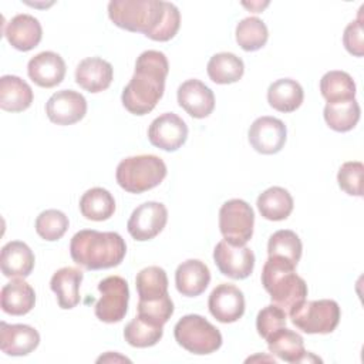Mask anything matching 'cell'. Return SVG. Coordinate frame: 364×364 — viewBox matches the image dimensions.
Returning <instances> with one entry per match:
<instances>
[{"label":"cell","mask_w":364,"mask_h":364,"mask_svg":"<svg viewBox=\"0 0 364 364\" xmlns=\"http://www.w3.org/2000/svg\"><path fill=\"white\" fill-rule=\"evenodd\" d=\"M266 341L270 354L286 363H303L307 361L310 355V353L304 350L303 337L286 326L273 331Z\"/></svg>","instance_id":"obj_21"},{"label":"cell","mask_w":364,"mask_h":364,"mask_svg":"<svg viewBox=\"0 0 364 364\" xmlns=\"http://www.w3.org/2000/svg\"><path fill=\"white\" fill-rule=\"evenodd\" d=\"M304 100L301 85L291 78H280L270 84L267 90V101L272 108L280 112L296 111Z\"/></svg>","instance_id":"obj_27"},{"label":"cell","mask_w":364,"mask_h":364,"mask_svg":"<svg viewBox=\"0 0 364 364\" xmlns=\"http://www.w3.org/2000/svg\"><path fill=\"white\" fill-rule=\"evenodd\" d=\"M364 165L358 161L344 162L337 173L338 186L351 196H363Z\"/></svg>","instance_id":"obj_39"},{"label":"cell","mask_w":364,"mask_h":364,"mask_svg":"<svg viewBox=\"0 0 364 364\" xmlns=\"http://www.w3.org/2000/svg\"><path fill=\"white\" fill-rule=\"evenodd\" d=\"M84 273L77 267H61L58 269L51 280L50 287L57 296L58 306L64 310H70L80 303V284Z\"/></svg>","instance_id":"obj_24"},{"label":"cell","mask_w":364,"mask_h":364,"mask_svg":"<svg viewBox=\"0 0 364 364\" xmlns=\"http://www.w3.org/2000/svg\"><path fill=\"white\" fill-rule=\"evenodd\" d=\"M101 293L95 303V316L104 323H118L128 311L129 289L125 279L121 276H108L98 283Z\"/></svg>","instance_id":"obj_9"},{"label":"cell","mask_w":364,"mask_h":364,"mask_svg":"<svg viewBox=\"0 0 364 364\" xmlns=\"http://www.w3.org/2000/svg\"><path fill=\"white\" fill-rule=\"evenodd\" d=\"M210 314L220 323H235L245 313V296L230 283L216 286L208 300Z\"/></svg>","instance_id":"obj_15"},{"label":"cell","mask_w":364,"mask_h":364,"mask_svg":"<svg viewBox=\"0 0 364 364\" xmlns=\"http://www.w3.org/2000/svg\"><path fill=\"white\" fill-rule=\"evenodd\" d=\"M34 262V253L24 242L11 240L1 247L0 267L6 277L24 279L30 276Z\"/></svg>","instance_id":"obj_23"},{"label":"cell","mask_w":364,"mask_h":364,"mask_svg":"<svg viewBox=\"0 0 364 364\" xmlns=\"http://www.w3.org/2000/svg\"><path fill=\"white\" fill-rule=\"evenodd\" d=\"M1 310L11 316H23L36 304L34 289L20 277L4 284L0 293Z\"/></svg>","instance_id":"obj_25"},{"label":"cell","mask_w":364,"mask_h":364,"mask_svg":"<svg viewBox=\"0 0 364 364\" xmlns=\"http://www.w3.org/2000/svg\"><path fill=\"white\" fill-rule=\"evenodd\" d=\"M27 73L30 80L38 87L51 88L64 80L65 63L60 54L54 51H43L30 58Z\"/></svg>","instance_id":"obj_18"},{"label":"cell","mask_w":364,"mask_h":364,"mask_svg":"<svg viewBox=\"0 0 364 364\" xmlns=\"http://www.w3.org/2000/svg\"><path fill=\"white\" fill-rule=\"evenodd\" d=\"M176 343L192 354H210L220 348L222 334L199 314L183 316L173 327Z\"/></svg>","instance_id":"obj_6"},{"label":"cell","mask_w":364,"mask_h":364,"mask_svg":"<svg viewBox=\"0 0 364 364\" xmlns=\"http://www.w3.org/2000/svg\"><path fill=\"white\" fill-rule=\"evenodd\" d=\"M340 314V306L330 299L304 300L289 313L291 323L307 334L333 333L338 326Z\"/></svg>","instance_id":"obj_7"},{"label":"cell","mask_w":364,"mask_h":364,"mask_svg":"<svg viewBox=\"0 0 364 364\" xmlns=\"http://www.w3.org/2000/svg\"><path fill=\"white\" fill-rule=\"evenodd\" d=\"M166 176V165L156 155H135L122 159L115 172L118 185L129 193H142L158 186Z\"/></svg>","instance_id":"obj_5"},{"label":"cell","mask_w":364,"mask_h":364,"mask_svg":"<svg viewBox=\"0 0 364 364\" xmlns=\"http://www.w3.org/2000/svg\"><path fill=\"white\" fill-rule=\"evenodd\" d=\"M173 314V303L169 294L154 299L138 301V316L158 326H164Z\"/></svg>","instance_id":"obj_38"},{"label":"cell","mask_w":364,"mask_h":364,"mask_svg":"<svg viewBox=\"0 0 364 364\" xmlns=\"http://www.w3.org/2000/svg\"><path fill=\"white\" fill-rule=\"evenodd\" d=\"M178 104L193 118H206L215 108L213 91L196 78L186 80L178 88Z\"/></svg>","instance_id":"obj_16"},{"label":"cell","mask_w":364,"mask_h":364,"mask_svg":"<svg viewBox=\"0 0 364 364\" xmlns=\"http://www.w3.org/2000/svg\"><path fill=\"white\" fill-rule=\"evenodd\" d=\"M68 218L57 209H47L36 219V232L44 240L54 242L64 236L68 229Z\"/></svg>","instance_id":"obj_37"},{"label":"cell","mask_w":364,"mask_h":364,"mask_svg":"<svg viewBox=\"0 0 364 364\" xmlns=\"http://www.w3.org/2000/svg\"><path fill=\"white\" fill-rule=\"evenodd\" d=\"M255 213L252 206L242 199L225 202L219 210V229L225 240L233 246H245L252 235Z\"/></svg>","instance_id":"obj_8"},{"label":"cell","mask_w":364,"mask_h":364,"mask_svg":"<svg viewBox=\"0 0 364 364\" xmlns=\"http://www.w3.org/2000/svg\"><path fill=\"white\" fill-rule=\"evenodd\" d=\"M249 142L255 151L273 155L282 151L287 138L284 122L274 117H260L249 128Z\"/></svg>","instance_id":"obj_13"},{"label":"cell","mask_w":364,"mask_h":364,"mask_svg":"<svg viewBox=\"0 0 364 364\" xmlns=\"http://www.w3.org/2000/svg\"><path fill=\"white\" fill-rule=\"evenodd\" d=\"M303 245L300 237L289 229H282L274 232L267 243V253L270 257L284 259L294 266H297L301 257Z\"/></svg>","instance_id":"obj_34"},{"label":"cell","mask_w":364,"mask_h":364,"mask_svg":"<svg viewBox=\"0 0 364 364\" xmlns=\"http://www.w3.org/2000/svg\"><path fill=\"white\" fill-rule=\"evenodd\" d=\"M188 138V125L185 121L173 114L165 112L156 117L148 128L149 142L164 151L172 152L179 149Z\"/></svg>","instance_id":"obj_12"},{"label":"cell","mask_w":364,"mask_h":364,"mask_svg":"<svg viewBox=\"0 0 364 364\" xmlns=\"http://www.w3.org/2000/svg\"><path fill=\"white\" fill-rule=\"evenodd\" d=\"M40 344L38 331L27 324L0 323V350L13 357L27 355Z\"/></svg>","instance_id":"obj_17"},{"label":"cell","mask_w":364,"mask_h":364,"mask_svg":"<svg viewBox=\"0 0 364 364\" xmlns=\"http://www.w3.org/2000/svg\"><path fill=\"white\" fill-rule=\"evenodd\" d=\"M296 266L280 257L266 260L262 270V284L270 294L273 304L287 314L307 297V284L294 272Z\"/></svg>","instance_id":"obj_4"},{"label":"cell","mask_w":364,"mask_h":364,"mask_svg":"<svg viewBox=\"0 0 364 364\" xmlns=\"http://www.w3.org/2000/svg\"><path fill=\"white\" fill-rule=\"evenodd\" d=\"M287 320V313L280 309L276 304H269L263 307L256 317V330L260 337L264 340L277 328L286 326Z\"/></svg>","instance_id":"obj_40"},{"label":"cell","mask_w":364,"mask_h":364,"mask_svg":"<svg viewBox=\"0 0 364 364\" xmlns=\"http://www.w3.org/2000/svg\"><path fill=\"white\" fill-rule=\"evenodd\" d=\"M112 65L100 57L84 58L75 68V82L92 94L107 90L112 82Z\"/></svg>","instance_id":"obj_20"},{"label":"cell","mask_w":364,"mask_h":364,"mask_svg":"<svg viewBox=\"0 0 364 364\" xmlns=\"http://www.w3.org/2000/svg\"><path fill=\"white\" fill-rule=\"evenodd\" d=\"M206 71L213 82L232 84L243 77L245 64L233 53H218L210 57Z\"/></svg>","instance_id":"obj_30"},{"label":"cell","mask_w":364,"mask_h":364,"mask_svg":"<svg viewBox=\"0 0 364 364\" xmlns=\"http://www.w3.org/2000/svg\"><path fill=\"white\" fill-rule=\"evenodd\" d=\"M108 16L119 28L142 33L154 41L173 38L181 26L178 7L161 0H112Z\"/></svg>","instance_id":"obj_1"},{"label":"cell","mask_w":364,"mask_h":364,"mask_svg":"<svg viewBox=\"0 0 364 364\" xmlns=\"http://www.w3.org/2000/svg\"><path fill=\"white\" fill-rule=\"evenodd\" d=\"M46 114L57 125L75 124L87 114V100L82 94L73 90L57 91L48 98Z\"/></svg>","instance_id":"obj_14"},{"label":"cell","mask_w":364,"mask_h":364,"mask_svg":"<svg viewBox=\"0 0 364 364\" xmlns=\"http://www.w3.org/2000/svg\"><path fill=\"white\" fill-rule=\"evenodd\" d=\"M135 287L139 300H154L168 293V276L159 266H148L142 269L135 279Z\"/></svg>","instance_id":"obj_32"},{"label":"cell","mask_w":364,"mask_h":364,"mask_svg":"<svg viewBox=\"0 0 364 364\" xmlns=\"http://www.w3.org/2000/svg\"><path fill=\"white\" fill-rule=\"evenodd\" d=\"M257 209L267 220H284L293 210V198L282 186H272L263 191L257 198Z\"/></svg>","instance_id":"obj_28"},{"label":"cell","mask_w":364,"mask_h":364,"mask_svg":"<svg viewBox=\"0 0 364 364\" xmlns=\"http://www.w3.org/2000/svg\"><path fill=\"white\" fill-rule=\"evenodd\" d=\"M320 91L327 102L353 100L355 97V82L348 73L333 70L321 77Z\"/></svg>","instance_id":"obj_33"},{"label":"cell","mask_w":364,"mask_h":364,"mask_svg":"<svg viewBox=\"0 0 364 364\" xmlns=\"http://www.w3.org/2000/svg\"><path fill=\"white\" fill-rule=\"evenodd\" d=\"M33 102L31 87L17 75L0 78V107L9 112H21Z\"/></svg>","instance_id":"obj_26"},{"label":"cell","mask_w":364,"mask_h":364,"mask_svg":"<svg viewBox=\"0 0 364 364\" xmlns=\"http://www.w3.org/2000/svg\"><path fill=\"white\" fill-rule=\"evenodd\" d=\"M164 326L154 324L139 316L132 318L124 328V338L125 341L138 348L152 347L155 346L164 334Z\"/></svg>","instance_id":"obj_35"},{"label":"cell","mask_w":364,"mask_h":364,"mask_svg":"<svg viewBox=\"0 0 364 364\" xmlns=\"http://www.w3.org/2000/svg\"><path fill=\"white\" fill-rule=\"evenodd\" d=\"M213 260L223 276L235 280L249 277L255 267V255L247 246H233L226 240L215 246Z\"/></svg>","instance_id":"obj_11"},{"label":"cell","mask_w":364,"mask_h":364,"mask_svg":"<svg viewBox=\"0 0 364 364\" xmlns=\"http://www.w3.org/2000/svg\"><path fill=\"white\" fill-rule=\"evenodd\" d=\"M80 210L88 220L102 222L115 212V200L109 191L104 188H91L80 199Z\"/></svg>","instance_id":"obj_29"},{"label":"cell","mask_w":364,"mask_h":364,"mask_svg":"<svg viewBox=\"0 0 364 364\" xmlns=\"http://www.w3.org/2000/svg\"><path fill=\"white\" fill-rule=\"evenodd\" d=\"M127 253V245L117 232L84 229L77 232L70 243L73 260L87 270L118 266Z\"/></svg>","instance_id":"obj_3"},{"label":"cell","mask_w":364,"mask_h":364,"mask_svg":"<svg viewBox=\"0 0 364 364\" xmlns=\"http://www.w3.org/2000/svg\"><path fill=\"white\" fill-rule=\"evenodd\" d=\"M360 105L353 100L327 102L324 107V119L327 125L337 132L351 131L360 119Z\"/></svg>","instance_id":"obj_31"},{"label":"cell","mask_w":364,"mask_h":364,"mask_svg":"<svg viewBox=\"0 0 364 364\" xmlns=\"http://www.w3.org/2000/svg\"><path fill=\"white\" fill-rule=\"evenodd\" d=\"M209 282V267L198 259H188L182 262L175 272L176 290L186 297H196L202 294L206 290Z\"/></svg>","instance_id":"obj_22"},{"label":"cell","mask_w":364,"mask_h":364,"mask_svg":"<svg viewBox=\"0 0 364 364\" xmlns=\"http://www.w3.org/2000/svg\"><path fill=\"white\" fill-rule=\"evenodd\" d=\"M4 37L18 51H30L43 37L40 21L31 14H17L4 27Z\"/></svg>","instance_id":"obj_19"},{"label":"cell","mask_w":364,"mask_h":364,"mask_svg":"<svg viewBox=\"0 0 364 364\" xmlns=\"http://www.w3.org/2000/svg\"><path fill=\"white\" fill-rule=\"evenodd\" d=\"M168 71L169 64L164 53L156 50L141 53L134 75L122 90L121 101L125 109L134 115L151 112L164 95Z\"/></svg>","instance_id":"obj_2"},{"label":"cell","mask_w":364,"mask_h":364,"mask_svg":"<svg viewBox=\"0 0 364 364\" xmlns=\"http://www.w3.org/2000/svg\"><path fill=\"white\" fill-rule=\"evenodd\" d=\"M168 222V210L161 202H145L134 209L127 229L138 242L151 240L158 236Z\"/></svg>","instance_id":"obj_10"},{"label":"cell","mask_w":364,"mask_h":364,"mask_svg":"<svg viewBox=\"0 0 364 364\" xmlns=\"http://www.w3.org/2000/svg\"><path fill=\"white\" fill-rule=\"evenodd\" d=\"M343 43L346 50L355 55V57H363L364 54V34H363V23L361 17L357 20L351 21L343 34Z\"/></svg>","instance_id":"obj_41"},{"label":"cell","mask_w":364,"mask_h":364,"mask_svg":"<svg viewBox=\"0 0 364 364\" xmlns=\"http://www.w3.org/2000/svg\"><path fill=\"white\" fill-rule=\"evenodd\" d=\"M267 38V27L257 17H246L236 26V41L245 51H256L262 48Z\"/></svg>","instance_id":"obj_36"}]
</instances>
